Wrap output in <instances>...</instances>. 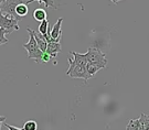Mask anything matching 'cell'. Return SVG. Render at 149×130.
<instances>
[{
    "mask_svg": "<svg viewBox=\"0 0 149 130\" xmlns=\"http://www.w3.org/2000/svg\"><path fill=\"white\" fill-rule=\"evenodd\" d=\"M6 119H7V117H5V116H0V129H1V125L3 124V121H6Z\"/></svg>",
    "mask_w": 149,
    "mask_h": 130,
    "instance_id": "cell-21",
    "label": "cell"
},
{
    "mask_svg": "<svg viewBox=\"0 0 149 130\" xmlns=\"http://www.w3.org/2000/svg\"><path fill=\"white\" fill-rule=\"evenodd\" d=\"M16 13L20 17V18H23V17L27 16L28 13H29V7H28L27 1H24V2H22V3H19V5L17 6Z\"/></svg>",
    "mask_w": 149,
    "mask_h": 130,
    "instance_id": "cell-10",
    "label": "cell"
},
{
    "mask_svg": "<svg viewBox=\"0 0 149 130\" xmlns=\"http://www.w3.org/2000/svg\"><path fill=\"white\" fill-rule=\"evenodd\" d=\"M138 119L141 126V130H149V115L140 114V117Z\"/></svg>",
    "mask_w": 149,
    "mask_h": 130,
    "instance_id": "cell-13",
    "label": "cell"
},
{
    "mask_svg": "<svg viewBox=\"0 0 149 130\" xmlns=\"http://www.w3.org/2000/svg\"><path fill=\"white\" fill-rule=\"evenodd\" d=\"M86 60L88 63L95 64L101 68H105L107 65V60L105 54L101 51L98 46H90L85 53Z\"/></svg>",
    "mask_w": 149,
    "mask_h": 130,
    "instance_id": "cell-2",
    "label": "cell"
},
{
    "mask_svg": "<svg viewBox=\"0 0 149 130\" xmlns=\"http://www.w3.org/2000/svg\"><path fill=\"white\" fill-rule=\"evenodd\" d=\"M127 130H141V126H140V122H139V119H132L129 121L128 126L126 127Z\"/></svg>",
    "mask_w": 149,
    "mask_h": 130,
    "instance_id": "cell-14",
    "label": "cell"
},
{
    "mask_svg": "<svg viewBox=\"0 0 149 130\" xmlns=\"http://www.w3.org/2000/svg\"><path fill=\"white\" fill-rule=\"evenodd\" d=\"M1 1H3V0H0V2H1Z\"/></svg>",
    "mask_w": 149,
    "mask_h": 130,
    "instance_id": "cell-23",
    "label": "cell"
},
{
    "mask_svg": "<svg viewBox=\"0 0 149 130\" xmlns=\"http://www.w3.org/2000/svg\"><path fill=\"white\" fill-rule=\"evenodd\" d=\"M69 61V70L66 71V74L72 78H83L84 81H88L90 76L87 75L85 66L76 64L72 57L68 59Z\"/></svg>",
    "mask_w": 149,
    "mask_h": 130,
    "instance_id": "cell-3",
    "label": "cell"
},
{
    "mask_svg": "<svg viewBox=\"0 0 149 130\" xmlns=\"http://www.w3.org/2000/svg\"><path fill=\"white\" fill-rule=\"evenodd\" d=\"M62 22H63V19L62 18H59L58 19V22L53 26L52 29H50V35H51V39L56 41V42H60V40L62 38V31H61V26H62Z\"/></svg>",
    "mask_w": 149,
    "mask_h": 130,
    "instance_id": "cell-6",
    "label": "cell"
},
{
    "mask_svg": "<svg viewBox=\"0 0 149 130\" xmlns=\"http://www.w3.org/2000/svg\"><path fill=\"white\" fill-rule=\"evenodd\" d=\"M22 2H24V0H3L0 2V10L5 15L12 16L17 20H21V18L16 13V7Z\"/></svg>",
    "mask_w": 149,
    "mask_h": 130,
    "instance_id": "cell-4",
    "label": "cell"
},
{
    "mask_svg": "<svg viewBox=\"0 0 149 130\" xmlns=\"http://www.w3.org/2000/svg\"><path fill=\"white\" fill-rule=\"evenodd\" d=\"M27 31L29 33V41L27 43H24L22 46L27 50L28 52V59H31L34 60L36 63H41L42 62V55L44 52H42L40 48L38 46L37 42H36V39L33 37V33H32V29L27 28Z\"/></svg>",
    "mask_w": 149,
    "mask_h": 130,
    "instance_id": "cell-1",
    "label": "cell"
},
{
    "mask_svg": "<svg viewBox=\"0 0 149 130\" xmlns=\"http://www.w3.org/2000/svg\"><path fill=\"white\" fill-rule=\"evenodd\" d=\"M32 33H33V37L36 39V42H37L38 46L40 48V50H41L42 52H45V50H47V44H48L47 40L44 39V37H43L39 31H33V30H32Z\"/></svg>",
    "mask_w": 149,
    "mask_h": 130,
    "instance_id": "cell-8",
    "label": "cell"
},
{
    "mask_svg": "<svg viewBox=\"0 0 149 130\" xmlns=\"http://www.w3.org/2000/svg\"><path fill=\"white\" fill-rule=\"evenodd\" d=\"M33 18L37 21H42L44 19H48V12L42 8H37L33 11Z\"/></svg>",
    "mask_w": 149,
    "mask_h": 130,
    "instance_id": "cell-11",
    "label": "cell"
},
{
    "mask_svg": "<svg viewBox=\"0 0 149 130\" xmlns=\"http://www.w3.org/2000/svg\"><path fill=\"white\" fill-rule=\"evenodd\" d=\"M33 1H38L40 5H44L45 6V8H48V7H53V8H56V6L54 5L53 0H28L27 3H31Z\"/></svg>",
    "mask_w": 149,
    "mask_h": 130,
    "instance_id": "cell-15",
    "label": "cell"
},
{
    "mask_svg": "<svg viewBox=\"0 0 149 130\" xmlns=\"http://www.w3.org/2000/svg\"><path fill=\"white\" fill-rule=\"evenodd\" d=\"M3 126H6L8 129H10V130H23L22 128H17V127H11V126H9L8 124H5V121H3Z\"/></svg>",
    "mask_w": 149,
    "mask_h": 130,
    "instance_id": "cell-20",
    "label": "cell"
},
{
    "mask_svg": "<svg viewBox=\"0 0 149 130\" xmlns=\"http://www.w3.org/2000/svg\"><path fill=\"white\" fill-rule=\"evenodd\" d=\"M18 22H19V20H17L16 18L9 16V15H5L0 10V28L6 29L9 33H12L13 31L19 30Z\"/></svg>",
    "mask_w": 149,
    "mask_h": 130,
    "instance_id": "cell-5",
    "label": "cell"
},
{
    "mask_svg": "<svg viewBox=\"0 0 149 130\" xmlns=\"http://www.w3.org/2000/svg\"><path fill=\"white\" fill-rule=\"evenodd\" d=\"M6 34H9V32L6 29L0 28V46L6 43H8V39L6 38Z\"/></svg>",
    "mask_w": 149,
    "mask_h": 130,
    "instance_id": "cell-18",
    "label": "cell"
},
{
    "mask_svg": "<svg viewBox=\"0 0 149 130\" xmlns=\"http://www.w3.org/2000/svg\"><path fill=\"white\" fill-rule=\"evenodd\" d=\"M60 52H61V44H60V42H56V41L48 42L45 53H48L51 57H56Z\"/></svg>",
    "mask_w": 149,
    "mask_h": 130,
    "instance_id": "cell-7",
    "label": "cell"
},
{
    "mask_svg": "<svg viewBox=\"0 0 149 130\" xmlns=\"http://www.w3.org/2000/svg\"><path fill=\"white\" fill-rule=\"evenodd\" d=\"M51 60V56L48 54V53H43V55H42V62H44V63H47V62H49V61Z\"/></svg>",
    "mask_w": 149,
    "mask_h": 130,
    "instance_id": "cell-19",
    "label": "cell"
},
{
    "mask_svg": "<svg viewBox=\"0 0 149 130\" xmlns=\"http://www.w3.org/2000/svg\"><path fill=\"white\" fill-rule=\"evenodd\" d=\"M113 2H114V3H116V5H117L118 2H119V1H120V0H112Z\"/></svg>",
    "mask_w": 149,
    "mask_h": 130,
    "instance_id": "cell-22",
    "label": "cell"
},
{
    "mask_svg": "<svg viewBox=\"0 0 149 130\" xmlns=\"http://www.w3.org/2000/svg\"><path fill=\"white\" fill-rule=\"evenodd\" d=\"M48 29H49V21H48V19H44V20H42L41 23H40L38 31L41 33V34H45V33L48 32Z\"/></svg>",
    "mask_w": 149,
    "mask_h": 130,
    "instance_id": "cell-16",
    "label": "cell"
},
{
    "mask_svg": "<svg viewBox=\"0 0 149 130\" xmlns=\"http://www.w3.org/2000/svg\"><path fill=\"white\" fill-rule=\"evenodd\" d=\"M70 54L73 56V61L76 64L85 66V64L87 63L85 54H81V53H77V52H72V51H70Z\"/></svg>",
    "mask_w": 149,
    "mask_h": 130,
    "instance_id": "cell-9",
    "label": "cell"
},
{
    "mask_svg": "<svg viewBox=\"0 0 149 130\" xmlns=\"http://www.w3.org/2000/svg\"><path fill=\"white\" fill-rule=\"evenodd\" d=\"M85 70H86V73H87V75L90 76V78L92 76H94L100 70H102L100 66H97L95 64H92V63H86L85 64Z\"/></svg>",
    "mask_w": 149,
    "mask_h": 130,
    "instance_id": "cell-12",
    "label": "cell"
},
{
    "mask_svg": "<svg viewBox=\"0 0 149 130\" xmlns=\"http://www.w3.org/2000/svg\"><path fill=\"white\" fill-rule=\"evenodd\" d=\"M23 130H37L38 129V124L34 121V120H29L27 121L23 127H22Z\"/></svg>",
    "mask_w": 149,
    "mask_h": 130,
    "instance_id": "cell-17",
    "label": "cell"
}]
</instances>
